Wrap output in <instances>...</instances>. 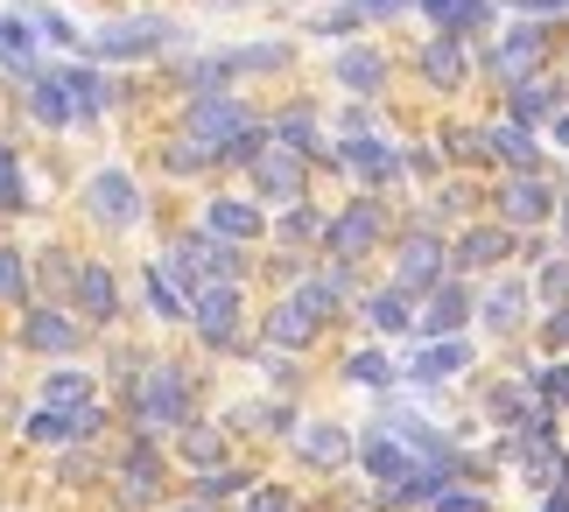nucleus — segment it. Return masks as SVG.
<instances>
[{
  "instance_id": "3",
  "label": "nucleus",
  "mask_w": 569,
  "mask_h": 512,
  "mask_svg": "<svg viewBox=\"0 0 569 512\" xmlns=\"http://www.w3.org/2000/svg\"><path fill=\"white\" fill-rule=\"evenodd\" d=\"M226 323H232V295L211 288V295H204V330H226Z\"/></svg>"
},
{
  "instance_id": "5",
  "label": "nucleus",
  "mask_w": 569,
  "mask_h": 512,
  "mask_svg": "<svg viewBox=\"0 0 569 512\" xmlns=\"http://www.w3.org/2000/svg\"><path fill=\"white\" fill-rule=\"evenodd\" d=\"M14 197V169H8V154H0V204Z\"/></svg>"
},
{
  "instance_id": "4",
  "label": "nucleus",
  "mask_w": 569,
  "mask_h": 512,
  "mask_svg": "<svg viewBox=\"0 0 569 512\" xmlns=\"http://www.w3.org/2000/svg\"><path fill=\"white\" fill-rule=\"evenodd\" d=\"M197 127H204V133H226L232 113H226V106H204V113H197Z\"/></svg>"
},
{
  "instance_id": "2",
  "label": "nucleus",
  "mask_w": 569,
  "mask_h": 512,
  "mask_svg": "<svg viewBox=\"0 0 569 512\" xmlns=\"http://www.w3.org/2000/svg\"><path fill=\"white\" fill-rule=\"evenodd\" d=\"M99 211L106 218H127V183H120V175H106V183H99Z\"/></svg>"
},
{
  "instance_id": "1",
  "label": "nucleus",
  "mask_w": 569,
  "mask_h": 512,
  "mask_svg": "<svg viewBox=\"0 0 569 512\" xmlns=\"http://www.w3.org/2000/svg\"><path fill=\"white\" fill-rule=\"evenodd\" d=\"M148 408H156V421L177 414V380H169V372H156V380H148Z\"/></svg>"
}]
</instances>
